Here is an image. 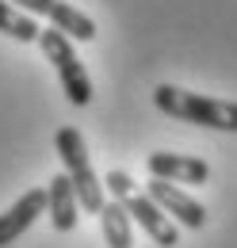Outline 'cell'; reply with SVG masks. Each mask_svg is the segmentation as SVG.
<instances>
[{"label":"cell","instance_id":"cell-1","mask_svg":"<svg viewBox=\"0 0 237 248\" xmlns=\"http://www.w3.org/2000/svg\"><path fill=\"white\" fill-rule=\"evenodd\" d=\"M153 103L169 119L237 134V103H230V99H210V95H199V92H184L176 84H157L153 88Z\"/></svg>","mask_w":237,"mask_h":248},{"label":"cell","instance_id":"cell-2","mask_svg":"<svg viewBox=\"0 0 237 248\" xmlns=\"http://www.w3.org/2000/svg\"><path fill=\"white\" fill-rule=\"evenodd\" d=\"M54 149H58L61 164H65V176H69L73 191H77V206L85 214H100V206H103V184L92 172L88 145H85L81 130L77 126H61L58 134H54Z\"/></svg>","mask_w":237,"mask_h":248},{"label":"cell","instance_id":"cell-3","mask_svg":"<svg viewBox=\"0 0 237 248\" xmlns=\"http://www.w3.org/2000/svg\"><path fill=\"white\" fill-rule=\"evenodd\" d=\"M34 42L42 46L46 62H54L58 80H61V88H65V99H69V103H77V107H85V103L92 99V80H88V69L81 65V58H77V50H73V42H69L58 27L38 31Z\"/></svg>","mask_w":237,"mask_h":248},{"label":"cell","instance_id":"cell-4","mask_svg":"<svg viewBox=\"0 0 237 248\" xmlns=\"http://www.w3.org/2000/svg\"><path fill=\"white\" fill-rule=\"evenodd\" d=\"M16 8H23L27 16H42L65 38H77V42H92L96 38V23L85 12H77L73 4H65V0H16Z\"/></svg>","mask_w":237,"mask_h":248},{"label":"cell","instance_id":"cell-5","mask_svg":"<svg viewBox=\"0 0 237 248\" xmlns=\"http://www.w3.org/2000/svg\"><path fill=\"white\" fill-rule=\"evenodd\" d=\"M146 195L169 217H172L176 225H184V229H203V225H207V210H203V202H199V199H191L184 187L169 184V180H153Z\"/></svg>","mask_w":237,"mask_h":248},{"label":"cell","instance_id":"cell-6","mask_svg":"<svg viewBox=\"0 0 237 248\" xmlns=\"http://www.w3.org/2000/svg\"><path fill=\"white\" fill-rule=\"evenodd\" d=\"M122 206H126V214H130V221H138L142 229H146L149 237H153V245H161V248H172L180 245V233H176V221L165 214L149 195H130V199H122Z\"/></svg>","mask_w":237,"mask_h":248},{"label":"cell","instance_id":"cell-7","mask_svg":"<svg viewBox=\"0 0 237 248\" xmlns=\"http://www.w3.org/2000/svg\"><path fill=\"white\" fill-rule=\"evenodd\" d=\"M146 168L153 180H169V184H207L210 180V164L203 156L187 153H149Z\"/></svg>","mask_w":237,"mask_h":248},{"label":"cell","instance_id":"cell-8","mask_svg":"<svg viewBox=\"0 0 237 248\" xmlns=\"http://www.w3.org/2000/svg\"><path fill=\"white\" fill-rule=\"evenodd\" d=\"M46 214V187H31L27 195H19L4 214H0V248H8L16 237H23L34 217Z\"/></svg>","mask_w":237,"mask_h":248},{"label":"cell","instance_id":"cell-9","mask_svg":"<svg viewBox=\"0 0 237 248\" xmlns=\"http://www.w3.org/2000/svg\"><path fill=\"white\" fill-rule=\"evenodd\" d=\"M46 214L54 221V229L58 233H73L77 229V221H81V206H77V191L69 184V176L61 172L54 176L50 184H46Z\"/></svg>","mask_w":237,"mask_h":248},{"label":"cell","instance_id":"cell-10","mask_svg":"<svg viewBox=\"0 0 237 248\" xmlns=\"http://www.w3.org/2000/svg\"><path fill=\"white\" fill-rule=\"evenodd\" d=\"M100 229L107 248H134V221L122 202H103L100 206Z\"/></svg>","mask_w":237,"mask_h":248},{"label":"cell","instance_id":"cell-11","mask_svg":"<svg viewBox=\"0 0 237 248\" xmlns=\"http://www.w3.org/2000/svg\"><path fill=\"white\" fill-rule=\"evenodd\" d=\"M0 31L8 38H16V42H34L42 27L34 23V16H27L23 8H16L12 0H0Z\"/></svg>","mask_w":237,"mask_h":248},{"label":"cell","instance_id":"cell-12","mask_svg":"<svg viewBox=\"0 0 237 248\" xmlns=\"http://www.w3.org/2000/svg\"><path fill=\"white\" fill-rule=\"evenodd\" d=\"M103 187L115 195V202H122V199H130L138 187H134V180H130V172H122V168H111L107 172V180H103Z\"/></svg>","mask_w":237,"mask_h":248}]
</instances>
